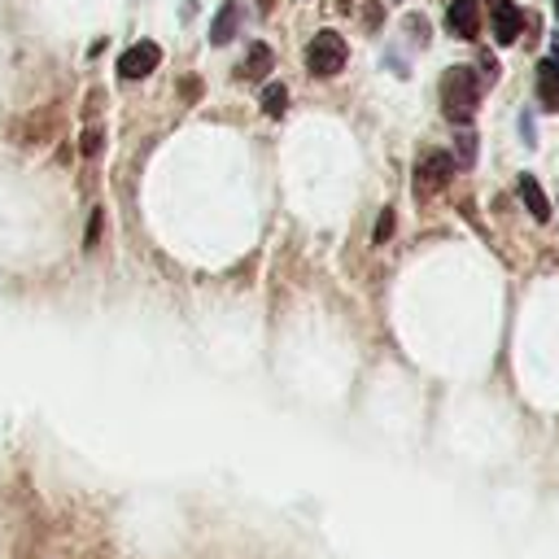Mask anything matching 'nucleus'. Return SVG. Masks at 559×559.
<instances>
[{
  "mask_svg": "<svg viewBox=\"0 0 559 559\" xmlns=\"http://www.w3.org/2000/svg\"><path fill=\"white\" fill-rule=\"evenodd\" d=\"M476 105H480V79H476V70L472 66H450L441 74V114H445V122L467 127L472 114H476Z\"/></svg>",
  "mask_w": 559,
  "mask_h": 559,
  "instance_id": "1",
  "label": "nucleus"
},
{
  "mask_svg": "<svg viewBox=\"0 0 559 559\" xmlns=\"http://www.w3.org/2000/svg\"><path fill=\"white\" fill-rule=\"evenodd\" d=\"M345 61H349V44H345V35H336V31H319V35L306 44V70H310L314 79L341 74Z\"/></svg>",
  "mask_w": 559,
  "mask_h": 559,
  "instance_id": "2",
  "label": "nucleus"
},
{
  "mask_svg": "<svg viewBox=\"0 0 559 559\" xmlns=\"http://www.w3.org/2000/svg\"><path fill=\"white\" fill-rule=\"evenodd\" d=\"M450 175H454V157H450L445 148L424 153L419 166H415V197H419V201H432L437 192H445Z\"/></svg>",
  "mask_w": 559,
  "mask_h": 559,
  "instance_id": "3",
  "label": "nucleus"
},
{
  "mask_svg": "<svg viewBox=\"0 0 559 559\" xmlns=\"http://www.w3.org/2000/svg\"><path fill=\"white\" fill-rule=\"evenodd\" d=\"M157 61H162V48H157L153 39H140V44H131V48L118 57V74H122V79H144V74L157 70Z\"/></svg>",
  "mask_w": 559,
  "mask_h": 559,
  "instance_id": "4",
  "label": "nucleus"
},
{
  "mask_svg": "<svg viewBox=\"0 0 559 559\" xmlns=\"http://www.w3.org/2000/svg\"><path fill=\"white\" fill-rule=\"evenodd\" d=\"M489 26H493V39L498 44H515L520 31H524V13L515 0H489Z\"/></svg>",
  "mask_w": 559,
  "mask_h": 559,
  "instance_id": "5",
  "label": "nucleus"
},
{
  "mask_svg": "<svg viewBox=\"0 0 559 559\" xmlns=\"http://www.w3.org/2000/svg\"><path fill=\"white\" fill-rule=\"evenodd\" d=\"M480 4L476 0H454L450 9H445V26H450V35H459V39H476V31H480Z\"/></svg>",
  "mask_w": 559,
  "mask_h": 559,
  "instance_id": "6",
  "label": "nucleus"
},
{
  "mask_svg": "<svg viewBox=\"0 0 559 559\" xmlns=\"http://www.w3.org/2000/svg\"><path fill=\"white\" fill-rule=\"evenodd\" d=\"M520 201H524V210H528L537 223L550 218V201H546V192H542V183H537L533 175H520Z\"/></svg>",
  "mask_w": 559,
  "mask_h": 559,
  "instance_id": "7",
  "label": "nucleus"
},
{
  "mask_svg": "<svg viewBox=\"0 0 559 559\" xmlns=\"http://www.w3.org/2000/svg\"><path fill=\"white\" fill-rule=\"evenodd\" d=\"M537 100L559 109V61H537Z\"/></svg>",
  "mask_w": 559,
  "mask_h": 559,
  "instance_id": "8",
  "label": "nucleus"
},
{
  "mask_svg": "<svg viewBox=\"0 0 559 559\" xmlns=\"http://www.w3.org/2000/svg\"><path fill=\"white\" fill-rule=\"evenodd\" d=\"M236 26H240V4H231V0H227V4L218 9V17H214V31H210V44H218V48H223V44H227V39L236 35Z\"/></svg>",
  "mask_w": 559,
  "mask_h": 559,
  "instance_id": "9",
  "label": "nucleus"
},
{
  "mask_svg": "<svg viewBox=\"0 0 559 559\" xmlns=\"http://www.w3.org/2000/svg\"><path fill=\"white\" fill-rule=\"evenodd\" d=\"M271 61H275L271 48H266V44H253L249 57H245V66H240V74H245V79H262V74L271 70Z\"/></svg>",
  "mask_w": 559,
  "mask_h": 559,
  "instance_id": "10",
  "label": "nucleus"
},
{
  "mask_svg": "<svg viewBox=\"0 0 559 559\" xmlns=\"http://www.w3.org/2000/svg\"><path fill=\"white\" fill-rule=\"evenodd\" d=\"M284 100H288L284 83H266V92H262V109H266L271 118H280V114H284Z\"/></svg>",
  "mask_w": 559,
  "mask_h": 559,
  "instance_id": "11",
  "label": "nucleus"
},
{
  "mask_svg": "<svg viewBox=\"0 0 559 559\" xmlns=\"http://www.w3.org/2000/svg\"><path fill=\"white\" fill-rule=\"evenodd\" d=\"M83 157H100V127L96 122L83 131Z\"/></svg>",
  "mask_w": 559,
  "mask_h": 559,
  "instance_id": "12",
  "label": "nucleus"
},
{
  "mask_svg": "<svg viewBox=\"0 0 559 559\" xmlns=\"http://www.w3.org/2000/svg\"><path fill=\"white\" fill-rule=\"evenodd\" d=\"M459 162H476V135H459Z\"/></svg>",
  "mask_w": 559,
  "mask_h": 559,
  "instance_id": "13",
  "label": "nucleus"
},
{
  "mask_svg": "<svg viewBox=\"0 0 559 559\" xmlns=\"http://www.w3.org/2000/svg\"><path fill=\"white\" fill-rule=\"evenodd\" d=\"M389 236H393V210L380 214V223H376V245H384Z\"/></svg>",
  "mask_w": 559,
  "mask_h": 559,
  "instance_id": "14",
  "label": "nucleus"
},
{
  "mask_svg": "<svg viewBox=\"0 0 559 559\" xmlns=\"http://www.w3.org/2000/svg\"><path fill=\"white\" fill-rule=\"evenodd\" d=\"M362 22H367V31H380V4H367L362 9Z\"/></svg>",
  "mask_w": 559,
  "mask_h": 559,
  "instance_id": "15",
  "label": "nucleus"
},
{
  "mask_svg": "<svg viewBox=\"0 0 559 559\" xmlns=\"http://www.w3.org/2000/svg\"><path fill=\"white\" fill-rule=\"evenodd\" d=\"M183 96H201V83L197 79H183Z\"/></svg>",
  "mask_w": 559,
  "mask_h": 559,
  "instance_id": "16",
  "label": "nucleus"
},
{
  "mask_svg": "<svg viewBox=\"0 0 559 559\" xmlns=\"http://www.w3.org/2000/svg\"><path fill=\"white\" fill-rule=\"evenodd\" d=\"M555 13H559V0H555Z\"/></svg>",
  "mask_w": 559,
  "mask_h": 559,
  "instance_id": "17",
  "label": "nucleus"
}]
</instances>
